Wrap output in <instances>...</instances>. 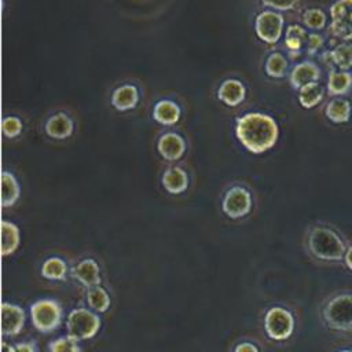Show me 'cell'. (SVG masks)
<instances>
[{
  "label": "cell",
  "instance_id": "cell-21",
  "mask_svg": "<svg viewBox=\"0 0 352 352\" xmlns=\"http://www.w3.org/2000/svg\"><path fill=\"white\" fill-rule=\"evenodd\" d=\"M352 88V73L342 70H330L327 76V94L330 96L345 95Z\"/></svg>",
  "mask_w": 352,
  "mask_h": 352
},
{
  "label": "cell",
  "instance_id": "cell-26",
  "mask_svg": "<svg viewBox=\"0 0 352 352\" xmlns=\"http://www.w3.org/2000/svg\"><path fill=\"white\" fill-rule=\"evenodd\" d=\"M289 63L283 54L280 52H271L265 60L264 70L265 74L272 78H282L286 76Z\"/></svg>",
  "mask_w": 352,
  "mask_h": 352
},
{
  "label": "cell",
  "instance_id": "cell-33",
  "mask_svg": "<svg viewBox=\"0 0 352 352\" xmlns=\"http://www.w3.org/2000/svg\"><path fill=\"white\" fill-rule=\"evenodd\" d=\"M323 45V37L318 33H311L308 34V40H307V52L309 55H314L318 50H320Z\"/></svg>",
  "mask_w": 352,
  "mask_h": 352
},
{
  "label": "cell",
  "instance_id": "cell-8",
  "mask_svg": "<svg viewBox=\"0 0 352 352\" xmlns=\"http://www.w3.org/2000/svg\"><path fill=\"white\" fill-rule=\"evenodd\" d=\"M283 25L285 19L282 14L272 10H265L256 16L254 30L261 41L267 44H276L282 37Z\"/></svg>",
  "mask_w": 352,
  "mask_h": 352
},
{
  "label": "cell",
  "instance_id": "cell-11",
  "mask_svg": "<svg viewBox=\"0 0 352 352\" xmlns=\"http://www.w3.org/2000/svg\"><path fill=\"white\" fill-rule=\"evenodd\" d=\"M160 155L166 161H176L183 157L186 153V142L176 132L164 133L157 143Z\"/></svg>",
  "mask_w": 352,
  "mask_h": 352
},
{
  "label": "cell",
  "instance_id": "cell-15",
  "mask_svg": "<svg viewBox=\"0 0 352 352\" xmlns=\"http://www.w3.org/2000/svg\"><path fill=\"white\" fill-rule=\"evenodd\" d=\"M139 89L133 84H122L111 94V106L118 111H128L139 103Z\"/></svg>",
  "mask_w": 352,
  "mask_h": 352
},
{
  "label": "cell",
  "instance_id": "cell-17",
  "mask_svg": "<svg viewBox=\"0 0 352 352\" xmlns=\"http://www.w3.org/2000/svg\"><path fill=\"white\" fill-rule=\"evenodd\" d=\"M322 58L327 63L336 66L338 70L348 72L352 67V43L342 41L337 44L331 51H324Z\"/></svg>",
  "mask_w": 352,
  "mask_h": 352
},
{
  "label": "cell",
  "instance_id": "cell-20",
  "mask_svg": "<svg viewBox=\"0 0 352 352\" xmlns=\"http://www.w3.org/2000/svg\"><path fill=\"white\" fill-rule=\"evenodd\" d=\"M352 106L351 102L345 98L336 96L327 102L324 109V116L334 124H345L351 120Z\"/></svg>",
  "mask_w": 352,
  "mask_h": 352
},
{
  "label": "cell",
  "instance_id": "cell-32",
  "mask_svg": "<svg viewBox=\"0 0 352 352\" xmlns=\"http://www.w3.org/2000/svg\"><path fill=\"white\" fill-rule=\"evenodd\" d=\"M264 6L274 8L275 11H290L294 10L300 0H260Z\"/></svg>",
  "mask_w": 352,
  "mask_h": 352
},
{
  "label": "cell",
  "instance_id": "cell-25",
  "mask_svg": "<svg viewBox=\"0 0 352 352\" xmlns=\"http://www.w3.org/2000/svg\"><path fill=\"white\" fill-rule=\"evenodd\" d=\"M19 245V230L18 227L7 220L1 221V254H12Z\"/></svg>",
  "mask_w": 352,
  "mask_h": 352
},
{
  "label": "cell",
  "instance_id": "cell-31",
  "mask_svg": "<svg viewBox=\"0 0 352 352\" xmlns=\"http://www.w3.org/2000/svg\"><path fill=\"white\" fill-rule=\"evenodd\" d=\"M1 129L6 138L8 139H14L16 136L21 135L22 132V121L15 117V116H8L3 118V124H1Z\"/></svg>",
  "mask_w": 352,
  "mask_h": 352
},
{
  "label": "cell",
  "instance_id": "cell-9",
  "mask_svg": "<svg viewBox=\"0 0 352 352\" xmlns=\"http://www.w3.org/2000/svg\"><path fill=\"white\" fill-rule=\"evenodd\" d=\"M252 194L242 186H234L223 197L221 208L230 219H241L252 210Z\"/></svg>",
  "mask_w": 352,
  "mask_h": 352
},
{
  "label": "cell",
  "instance_id": "cell-12",
  "mask_svg": "<svg viewBox=\"0 0 352 352\" xmlns=\"http://www.w3.org/2000/svg\"><path fill=\"white\" fill-rule=\"evenodd\" d=\"M44 131L50 138L63 140L73 135L74 122L66 113H55L47 118Z\"/></svg>",
  "mask_w": 352,
  "mask_h": 352
},
{
  "label": "cell",
  "instance_id": "cell-36",
  "mask_svg": "<svg viewBox=\"0 0 352 352\" xmlns=\"http://www.w3.org/2000/svg\"><path fill=\"white\" fill-rule=\"evenodd\" d=\"M344 261H345L346 267L352 271V245H351V246H348L346 253H345V256H344Z\"/></svg>",
  "mask_w": 352,
  "mask_h": 352
},
{
  "label": "cell",
  "instance_id": "cell-24",
  "mask_svg": "<svg viewBox=\"0 0 352 352\" xmlns=\"http://www.w3.org/2000/svg\"><path fill=\"white\" fill-rule=\"evenodd\" d=\"M324 96V88L319 82H311L298 89V102L304 109L318 106Z\"/></svg>",
  "mask_w": 352,
  "mask_h": 352
},
{
  "label": "cell",
  "instance_id": "cell-6",
  "mask_svg": "<svg viewBox=\"0 0 352 352\" xmlns=\"http://www.w3.org/2000/svg\"><path fill=\"white\" fill-rule=\"evenodd\" d=\"M264 330L271 340H287L294 330V318L290 311L282 307H272L264 316Z\"/></svg>",
  "mask_w": 352,
  "mask_h": 352
},
{
  "label": "cell",
  "instance_id": "cell-35",
  "mask_svg": "<svg viewBox=\"0 0 352 352\" xmlns=\"http://www.w3.org/2000/svg\"><path fill=\"white\" fill-rule=\"evenodd\" d=\"M234 352H258L257 346L254 344L250 342H241L235 346Z\"/></svg>",
  "mask_w": 352,
  "mask_h": 352
},
{
  "label": "cell",
  "instance_id": "cell-29",
  "mask_svg": "<svg viewBox=\"0 0 352 352\" xmlns=\"http://www.w3.org/2000/svg\"><path fill=\"white\" fill-rule=\"evenodd\" d=\"M304 26L311 30H322L326 28L327 16L320 8H308L302 14Z\"/></svg>",
  "mask_w": 352,
  "mask_h": 352
},
{
  "label": "cell",
  "instance_id": "cell-10",
  "mask_svg": "<svg viewBox=\"0 0 352 352\" xmlns=\"http://www.w3.org/2000/svg\"><path fill=\"white\" fill-rule=\"evenodd\" d=\"M25 324V312L21 307L3 302L1 304V333L3 336H16Z\"/></svg>",
  "mask_w": 352,
  "mask_h": 352
},
{
  "label": "cell",
  "instance_id": "cell-3",
  "mask_svg": "<svg viewBox=\"0 0 352 352\" xmlns=\"http://www.w3.org/2000/svg\"><path fill=\"white\" fill-rule=\"evenodd\" d=\"M322 316L326 326L334 331H352V293H340L327 300Z\"/></svg>",
  "mask_w": 352,
  "mask_h": 352
},
{
  "label": "cell",
  "instance_id": "cell-28",
  "mask_svg": "<svg viewBox=\"0 0 352 352\" xmlns=\"http://www.w3.org/2000/svg\"><path fill=\"white\" fill-rule=\"evenodd\" d=\"M87 301H88L89 307L96 312H106L110 307V296L100 286H95V287L88 289Z\"/></svg>",
  "mask_w": 352,
  "mask_h": 352
},
{
  "label": "cell",
  "instance_id": "cell-18",
  "mask_svg": "<svg viewBox=\"0 0 352 352\" xmlns=\"http://www.w3.org/2000/svg\"><path fill=\"white\" fill-rule=\"evenodd\" d=\"M162 186L169 194H182L188 187L187 172L180 166H170L162 173Z\"/></svg>",
  "mask_w": 352,
  "mask_h": 352
},
{
  "label": "cell",
  "instance_id": "cell-37",
  "mask_svg": "<svg viewBox=\"0 0 352 352\" xmlns=\"http://www.w3.org/2000/svg\"><path fill=\"white\" fill-rule=\"evenodd\" d=\"M3 352H15V346H11V345L3 342Z\"/></svg>",
  "mask_w": 352,
  "mask_h": 352
},
{
  "label": "cell",
  "instance_id": "cell-1",
  "mask_svg": "<svg viewBox=\"0 0 352 352\" xmlns=\"http://www.w3.org/2000/svg\"><path fill=\"white\" fill-rule=\"evenodd\" d=\"M235 135L249 153L263 154L278 142L279 126L271 116L252 111L236 120Z\"/></svg>",
  "mask_w": 352,
  "mask_h": 352
},
{
  "label": "cell",
  "instance_id": "cell-5",
  "mask_svg": "<svg viewBox=\"0 0 352 352\" xmlns=\"http://www.w3.org/2000/svg\"><path fill=\"white\" fill-rule=\"evenodd\" d=\"M67 336L76 341L92 338L100 329V319L89 309H73L66 322Z\"/></svg>",
  "mask_w": 352,
  "mask_h": 352
},
{
  "label": "cell",
  "instance_id": "cell-38",
  "mask_svg": "<svg viewBox=\"0 0 352 352\" xmlns=\"http://www.w3.org/2000/svg\"><path fill=\"white\" fill-rule=\"evenodd\" d=\"M338 352H352V351H349V349H342V351H338Z\"/></svg>",
  "mask_w": 352,
  "mask_h": 352
},
{
  "label": "cell",
  "instance_id": "cell-22",
  "mask_svg": "<svg viewBox=\"0 0 352 352\" xmlns=\"http://www.w3.org/2000/svg\"><path fill=\"white\" fill-rule=\"evenodd\" d=\"M21 188L18 180L11 172L3 170L1 173V205L3 208L12 206L19 198Z\"/></svg>",
  "mask_w": 352,
  "mask_h": 352
},
{
  "label": "cell",
  "instance_id": "cell-2",
  "mask_svg": "<svg viewBox=\"0 0 352 352\" xmlns=\"http://www.w3.org/2000/svg\"><path fill=\"white\" fill-rule=\"evenodd\" d=\"M307 248L315 258L329 263L344 260L346 253V246L341 235L326 226H314L309 228Z\"/></svg>",
  "mask_w": 352,
  "mask_h": 352
},
{
  "label": "cell",
  "instance_id": "cell-27",
  "mask_svg": "<svg viewBox=\"0 0 352 352\" xmlns=\"http://www.w3.org/2000/svg\"><path fill=\"white\" fill-rule=\"evenodd\" d=\"M67 274V265L60 257H50L41 265V275L50 280H62Z\"/></svg>",
  "mask_w": 352,
  "mask_h": 352
},
{
  "label": "cell",
  "instance_id": "cell-34",
  "mask_svg": "<svg viewBox=\"0 0 352 352\" xmlns=\"http://www.w3.org/2000/svg\"><path fill=\"white\" fill-rule=\"evenodd\" d=\"M15 352H37L34 342H19L15 345Z\"/></svg>",
  "mask_w": 352,
  "mask_h": 352
},
{
  "label": "cell",
  "instance_id": "cell-4",
  "mask_svg": "<svg viewBox=\"0 0 352 352\" xmlns=\"http://www.w3.org/2000/svg\"><path fill=\"white\" fill-rule=\"evenodd\" d=\"M32 323L40 333H51L62 322V307L58 301L44 298L30 305Z\"/></svg>",
  "mask_w": 352,
  "mask_h": 352
},
{
  "label": "cell",
  "instance_id": "cell-13",
  "mask_svg": "<svg viewBox=\"0 0 352 352\" xmlns=\"http://www.w3.org/2000/svg\"><path fill=\"white\" fill-rule=\"evenodd\" d=\"M320 78V69L311 60L297 63L290 72V84L294 89H300L307 84L318 82Z\"/></svg>",
  "mask_w": 352,
  "mask_h": 352
},
{
  "label": "cell",
  "instance_id": "cell-16",
  "mask_svg": "<svg viewBox=\"0 0 352 352\" xmlns=\"http://www.w3.org/2000/svg\"><path fill=\"white\" fill-rule=\"evenodd\" d=\"M73 276L85 287L91 289L99 286L100 271L99 265L94 258H84L73 268Z\"/></svg>",
  "mask_w": 352,
  "mask_h": 352
},
{
  "label": "cell",
  "instance_id": "cell-19",
  "mask_svg": "<svg viewBox=\"0 0 352 352\" xmlns=\"http://www.w3.org/2000/svg\"><path fill=\"white\" fill-rule=\"evenodd\" d=\"M182 116L179 104L169 99L158 100L153 109V118L161 125H175Z\"/></svg>",
  "mask_w": 352,
  "mask_h": 352
},
{
  "label": "cell",
  "instance_id": "cell-23",
  "mask_svg": "<svg viewBox=\"0 0 352 352\" xmlns=\"http://www.w3.org/2000/svg\"><path fill=\"white\" fill-rule=\"evenodd\" d=\"M307 40H308V33L300 25H290L286 29L285 44L290 51V56L294 58L300 55L302 45H307Z\"/></svg>",
  "mask_w": 352,
  "mask_h": 352
},
{
  "label": "cell",
  "instance_id": "cell-14",
  "mask_svg": "<svg viewBox=\"0 0 352 352\" xmlns=\"http://www.w3.org/2000/svg\"><path fill=\"white\" fill-rule=\"evenodd\" d=\"M246 96L245 85L236 78H228L217 89V98L228 107L239 106Z\"/></svg>",
  "mask_w": 352,
  "mask_h": 352
},
{
  "label": "cell",
  "instance_id": "cell-30",
  "mask_svg": "<svg viewBox=\"0 0 352 352\" xmlns=\"http://www.w3.org/2000/svg\"><path fill=\"white\" fill-rule=\"evenodd\" d=\"M50 352H81L77 341L72 337H59L50 344Z\"/></svg>",
  "mask_w": 352,
  "mask_h": 352
},
{
  "label": "cell",
  "instance_id": "cell-7",
  "mask_svg": "<svg viewBox=\"0 0 352 352\" xmlns=\"http://www.w3.org/2000/svg\"><path fill=\"white\" fill-rule=\"evenodd\" d=\"M330 33L341 41L352 40V0H336L330 6Z\"/></svg>",
  "mask_w": 352,
  "mask_h": 352
}]
</instances>
